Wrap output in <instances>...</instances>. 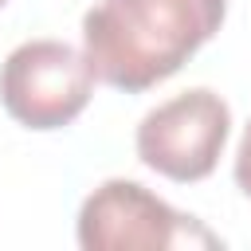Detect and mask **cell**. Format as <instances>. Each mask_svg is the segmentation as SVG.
<instances>
[{
  "mask_svg": "<svg viewBox=\"0 0 251 251\" xmlns=\"http://www.w3.org/2000/svg\"><path fill=\"white\" fill-rule=\"evenodd\" d=\"M227 0H98L82 20L94 78L126 94L176 75L224 24Z\"/></svg>",
  "mask_w": 251,
  "mask_h": 251,
  "instance_id": "6da1fadb",
  "label": "cell"
},
{
  "mask_svg": "<svg viewBox=\"0 0 251 251\" xmlns=\"http://www.w3.org/2000/svg\"><path fill=\"white\" fill-rule=\"evenodd\" d=\"M78 243L86 251H165V247H216L220 239L192 216L173 212L137 180L98 184L78 212Z\"/></svg>",
  "mask_w": 251,
  "mask_h": 251,
  "instance_id": "7a4b0ae2",
  "label": "cell"
},
{
  "mask_svg": "<svg viewBox=\"0 0 251 251\" xmlns=\"http://www.w3.org/2000/svg\"><path fill=\"white\" fill-rule=\"evenodd\" d=\"M94 90L82 51L63 39H27L0 67V102L27 129H59L75 122Z\"/></svg>",
  "mask_w": 251,
  "mask_h": 251,
  "instance_id": "3957f363",
  "label": "cell"
},
{
  "mask_svg": "<svg viewBox=\"0 0 251 251\" xmlns=\"http://www.w3.org/2000/svg\"><path fill=\"white\" fill-rule=\"evenodd\" d=\"M231 129V110L220 94L196 86L184 90L169 102H161L157 110H149L137 126V157L169 176V180H204L227 141Z\"/></svg>",
  "mask_w": 251,
  "mask_h": 251,
  "instance_id": "277c9868",
  "label": "cell"
},
{
  "mask_svg": "<svg viewBox=\"0 0 251 251\" xmlns=\"http://www.w3.org/2000/svg\"><path fill=\"white\" fill-rule=\"evenodd\" d=\"M235 184L251 196V122L239 137V149H235Z\"/></svg>",
  "mask_w": 251,
  "mask_h": 251,
  "instance_id": "5b68a950",
  "label": "cell"
},
{
  "mask_svg": "<svg viewBox=\"0 0 251 251\" xmlns=\"http://www.w3.org/2000/svg\"><path fill=\"white\" fill-rule=\"evenodd\" d=\"M4 4H8V0H0V8H4Z\"/></svg>",
  "mask_w": 251,
  "mask_h": 251,
  "instance_id": "8992f818",
  "label": "cell"
}]
</instances>
